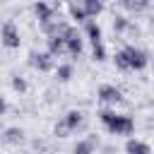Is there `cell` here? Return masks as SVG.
<instances>
[{
	"mask_svg": "<svg viewBox=\"0 0 154 154\" xmlns=\"http://www.w3.org/2000/svg\"><path fill=\"white\" fill-rule=\"evenodd\" d=\"M106 130L111 135H132L135 130V118L132 116H125V113H116L113 120L106 125Z\"/></svg>",
	"mask_w": 154,
	"mask_h": 154,
	"instance_id": "obj_1",
	"label": "cell"
},
{
	"mask_svg": "<svg viewBox=\"0 0 154 154\" xmlns=\"http://www.w3.org/2000/svg\"><path fill=\"white\" fill-rule=\"evenodd\" d=\"M63 38H65V46H67V53L70 55H79L82 53V34H79V29L77 26H65V31H63Z\"/></svg>",
	"mask_w": 154,
	"mask_h": 154,
	"instance_id": "obj_2",
	"label": "cell"
},
{
	"mask_svg": "<svg viewBox=\"0 0 154 154\" xmlns=\"http://www.w3.org/2000/svg\"><path fill=\"white\" fill-rule=\"evenodd\" d=\"M0 43L5 48H19L22 38H19V29L14 22H5L2 24V31H0Z\"/></svg>",
	"mask_w": 154,
	"mask_h": 154,
	"instance_id": "obj_3",
	"label": "cell"
},
{
	"mask_svg": "<svg viewBox=\"0 0 154 154\" xmlns=\"http://www.w3.org/2000/svg\"><path fill=\"white\" fill-rule=\"evenodd\" d=\"M29 63H31L36 70H41V72H48V70L55 67V55H51L48 51H46V53L31 51V53H29Z\"/></svg>",
	"mask_w": 154,
	"mask_h": 154,
	"instance_id": "obj_4",
	"label": "cell"
},
{
	"mask_svg": "<svg viewBox=\"0 0 154 154\" xmlns=\"http://www.w3.org/2000/svg\"><path fill=\"white\" fill-rule=\"evenodd\" d=\"M125 53H128V65H130V70H142V67H147L149 58H147V53H144L142 48L128 46V48H125Z\"/></svg>",
	"mask_w": 154,
	"mask_h": 154,
	"instance_id": "obj_5",
	"label": "cell"
},
{
	"mask_svg": "<svg viewBox=\"0 0 154 154\" xmlns=\"http://www.w3.org/2000/svg\"><path fill=\"white\" fill-rule=\"evenodd\" d=\"M99 101L101 103H118V101H123V91L116 84H101L99 87Z\"/></svg>",
	"mask_w": 154,
	"mask_h": 154,
	"instance_id": "obj_6",
	"label": "cell"
},
{
	"mask_svg": "<svg viewBox=\"0 0 154 154\" xmlns=\"http://www.w3.org/2000/svg\"><path fill=\"white\" fill-rule=\"evenodd\" d=\"M125 152L128 154H152V147L147 144V142H142V140H128L125 142Z\"/></svg>",
	"mask_w": 154,
	"mask_h": 154,
	"instance_id": "obj_7",
	"label": "cell"
},
{
	"mask_svg": "<svg viewBox=\"0 0 154 154\" xmlns=\"http://www.w3.org/2000/svg\"><path fill=\"white\" fill-rule=\"evenodd\" d=\"M34 12H36V17H38V22H41V24H48V22L53 19V7H51V5H46L43 0H38V2L34 5Z\"/></svg>",
	"mask_w": 154,
	"mask_h": 154,
	"instance_id": "obj_8",
	"label": "cell"
},
{
	"mask_svg": "<svg viewBox=\"0 0 154 154\" xmlns=\"http://www.w3.org/2000/svg\"><path fill=\"white\" fill-rule=\"evenodd\" d=\"M65 51H67V46H65L63 34L48 36V53H51V55H60V53H65Z\"/></svg>",
	"mask_w": 154,
	"mask_h": 154,
	"instance_id": "obj_9",
	"label": "cell"
},
{
	"mask_svg": "<svg viewBox=\"0 0 154 154\" xmlns=\"http://www.w3.org/2000/svg\"><path fill=\"white\" fill-rule=\"evenodd\" d=\"M63 120L67 123V128H70L72 132H75V130H79V128H84V116H82V111H70Z\"/></svg>",
	"mask_w": 154,
	"mask_h": 154,
	"instance_id": "obj_10",
	"label": "cell"
},
{
	"mask_svg": "<svg viewBox=\"0 0 154 154\" xmlns=\"http://www.w3.org/2000/svg\"><path fill=\"white\" fill-rule=\"evenodd\" d=\"M2 142H7V144H22L24 142V130L22 128H7L5 135H2Z\"/></svg>",
	"mask_w": 154,
	"mask_h": 154,
	"instance_id": "obj_11",
	"label": "cell"
},
{
	"mask_svg": "<svg viewBox=\"0 0 154 154\" xmlns=\"http://www.w3.org/2000/svg\"><path fill=\"white\" fill-rule=\"evenodd\" d=\"M84 31H87V36H89L91 46H94V43H103V41H101V26H99L96 22L87 19V26H84Z\"/></svg>",
	"mask_w": 154,
	"mask_h": 154,
	"instance_id": "obj_12",
	"label": "cell"
},
{
	"mask_svg": "<svg viewBox=\"0 0 154 154\" xmlns=\"http://www.w3.org/2000/svg\"><path fill=\"white\" fill-rule=\"evenodd\" d=\"M79 2H82V7H84V12H87L89 19L96 17V14L103 10V0H79Z\"/></svg>",
	"mask_w": 154,
	"mask_h": 154,
	"instance_id": "obj_13",
	"label": "cell"
},
{
	"mask_svg": "<svg viewBox=\"0 0 154 154\" xmlns=\"http://www.w3.org/2000/svg\"><path fill=\"white\" fill-rule=\"evenodd\" d=\"M72 72H75V67H72L70 63H60V65H55V77H58V82H67V79L72 77Z\"/></svg>",
	"mask_w": 154,
	"mask_h": 154,
	"instance_id": "obj_14",
	"label": "cell"
},
{
	"mask_svg": "<svg viewBox=\"0 0 154 154\" xmlns=\"http://www.w3.org/2000/svg\"><path fill=\"white\" fill-rule=\"evenodd\" d=\"M70 17L72 19H77V22H84V19H89L87 17V12H84V7H82V2H75V0H70Z\"/></svg>",
	"mask_w": 154,
	"mask_h": 154,
	"instance_id": "obj_15",
	"label": "cell"
},
{
	"mask_svg": "<svg viewBox=\"0 0 154 154\" xmlns=\"http://www.w3.org/2000/svg\"><path fill=\"white\" fill-rule=\"evenodd\" d=\"M128 26H130V19L125 14H113V31L123 34V31H128Z\"/></svg>",
	"mask_w": 154,
	"mask_h": 154,
	"instance_id": "obj_16",
	"label": "cell"
},
{
	"mask_svg": "<svg viewBox=\"0 0 154 154\" xmlns=\"http://www.w3.org/2000/svg\"><path fill=\"white\" fill-rule=\"evenodd\" d=\"M120 5H123L125 10L140 12V10H144V7H147V0H120Z\"/></svg>",
	"mask_w": 154,
	"mask_h": 154,
	"instance_id": "obj_17",
	"label": "cell"
},
{
	"mask_svg": "<svg viewBox=\"0 0 154 154\" xmlns=\"http://www.w3.org/2000/svg\"><path fill=\"white\" fill-rule=\"evenodd\" d=\"M113 60H116V67H118V70H130V65H128V53H125V48H123V51H118Z\"/></svg>",
	"mask_w": 154,
	"mask_h": 154,
	"instance_id": "obj_18",
	"label": "cell"
},
{
	"mask_svg": "<svg viewBox=\"0 0 154 154\" xmlns=\"http://www.w3.org/2000/svg\"><path fill=\"white\" fill-rule=\"evenodd\" d=\"M94 152V147L87 142V140H79L75 147H72V154H91Z\"/></svg>",
	"mask_w": 154,
	"mask_h": 154,
	"instance_id": "obj_19",
	"label": "cell"
},
{
	"mask_svg": "<svg viewBox=\"0 0 154 154\" xmlns=\"http://www.w3.org/2000/svg\"><path fill=\"white\" fill-rule=\"evenodd\" d=\"M12 89H14V91H19V94H24V91L29 89V84H26V79H24V77L14 75V77H12Z\"/></svg>",
	"mask_w": 154,
	"mask_h": 154,
	"instance_id": "obj_20",
	"label": "cell"
},
{
	"mask_svg": "<svg viewBox=\"0 0 154 154\" xmlns=\"http://www.w3.org/2000/svg\"><path fill=\"white\" fill-rule=\"evenodd\" d=\"M53 132H55V137H67L72 130L67 128V123H65V120H58V123H55V128H53Z\"/></svg>",
	"mask_w": 154,
	"mask_h": 154,
	"instance_id": "obj_21",
	"label": "cell"
},
{
	"mask_svg": "<svg viewBox=\"0 0 154 154\" xmlns=\"http://www.w3.org/2000/svg\"><path fill=\"white\" fill-rule=\"evenodd\" d=\"M91 58H94V60H106V48H103V43H94V46H91Z\"/></svg>",
	"mask_w": 154,
	"mask_h": 154,
	"instance_id": "obj_22",
	"label": "cell"
},
{
	"mask_svg": "<svg viewBox=\"0 0 154 154\" xmlns=\"http://www.w3.org/2000/svg\"><path fill=\"white\" fill-rule=\"evenodd\" d=\"M96 116H99V120H101L103 125H108V123L113 120V116H116V111H111V108H101V111H99Z\"/></svg>",
	"mask_w": 154,
	"mask_h": 154,
	"instance_id": "obj_23",
	"label": "cell"
},
{
	"mask_svg": "<svg viewBox=\"0 0 154 154\" xmlns=\"http://www.w3.org/2000/svg\"><path fill=\"white\" fill-rule=\"evenodd\" d=\"M87 142H89L91 147H94V144H99V135H96V132H91V135L87 137Z\"/></svg>",
	"mask_w": 154,
	"mask_h": 154,
	"instance_id": "obj_24",
	"label": "cell"
},
{
	"mask_svg": "<svg viewBox=\"0 0 154 154\" xmlns=\"http://www.w3.org/2000/svg\"><path fill=\"white\" fill-rule=\"evenodd\" d=\"M5 111H7V101H5L2 96H0V118L5 116Z\"/></svg>",
	"mask_w": 154,
	"mask_h": 154,
	"instance_id": "obj_25",
	"label": "cell"
},
{
	"mask_svg": "<svg viewBox=\"0 0 154 154\" xmlns=\"http://www.w3.org/2000/svg\"><path fill=\"white\" fill-rule=\"evenodd\" d=\"M101 154H116V147H111V144H108V147H103V149H101Z\"/></svg>",
	"mask_w": 154,
	"mask_h": 154,
	"instance_id": "obj_26",
	"label": "cell"
},
{
	"mask_svg": "<svg viewBox=\"0 0 154 154\" xmlns=\"http://www.w3.org/2000/svg\"><path fill=\"white\" fill-rule=\"evenodd\" d=\"M147 2H149V0H147Z\"/></svg>",
	"mask_w": 154,
	"mask_h": 154,
	"instance_id": "obj_27",
	"label": "cell"
}]
</instances>
